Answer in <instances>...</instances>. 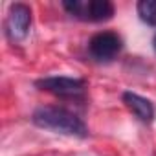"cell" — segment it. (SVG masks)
<instances>
[{"label": "cell", "mask_w": 156, "mask_h": 156, "mask_svg": "<svg viewBox=\"0 0 156 156\" xmlns=\"http://www.w3.org/2000/svg\"><path fill=\"white\" fill-rule=\"evenodd\" d=\"M123 41L114 31H99L88 42V51L98 62H108L119 55Z\"/></svg>", "instance_id": "5"}, {"label": "cell", "mask_w": 156, "mask_h": 156, "mask_svg": "<svg viewBox=\"0 0 156 156\" xmlns=\"http://www.w3.org/2000/svg\"><path fill=\"white\" fill-rule=\"evenodd\" d=\"M31 121L41 129L53 130L59 134L75 136V138L88 136V129L85 121L62 107H39L31 114Z\"/></svg>", "instance_id": "1"}, {"label": "cell", "mask_w": 156, "mask_h": 156, "mask_svg": "<svg viewBox=\"0 0 156 156\" xmlns=\"http://www.w3.org/2000/svg\"><path fill=\"white\" fill-rule=\"evenodd\" d=\"M152 46H154V51H156V35H154V39H152Z\"/></svg>", "instance_id": "8"}, {"label": "cell", "mask_w": 156, "mask_h": 156, "mask_svg": "<svg viewBox=\"0 0 156 156\" xmlns=\"http://www.w3.org/2000/svg\"><path fill=\"white\" fill-rule=\"evenodd\" d=\"M62 8L73 19L85 22H105L114 17V4L108 0H66Z\"/></svg>", "instance_id": "2"}, {"label": "cell", "mask_w": 156, "mask_h": 156, "mask_svg": "<svg viewBox=\"0 0 156 156\" xmlns=\"http://www.w3.org/2000/svg\"><path fill=\"white\" fill-rule=\"evenodd\" d=\"M6 35L11 42H20L28 37L31 28V9L26 4H11L8 17H6Z\"/></svg>", "instance_id": "4"}, {"label": "cell", "mask_w": 156, "mask_h": 156, "mask_svg": "<svg viewBox=\"0 0 156 156\" xmlns=\"http://www.w3.org/2000/svg\"><path fill=\"white\" fill-rule=\"evenodd\" d=\"M136 9H138L141 22H145L149 26H156V2H152V0H141V2H138Z\"/></svg>", "instance_id": "7"}, {"label": "cell", "mask_w": 156, "mask_h": 156, "mask_svg": "<svg viewBox=\"0 0 156 156\" xmlns=\"http://www.w3.org/2000/svg\"><path fill=\"white\" fill-rule=\"evenodd\" d=\"M123 103L125 107L143 123H152L154 119V107L149 99L141 98L140 94H134V92H125L123 94Z\"/></svg>", "instance_id": "6"}, {"label": "cell", "mask_w": 156, "mask_h": 156, "mask_svg": "<svg viewBox=\"0 0 156 156\" xmlns=\"http://www.w3.org/2000/svg\"><path fill=\"white\" fill-rule=\"evenodd\" d=\"M35 87L57 98H81L87 90V83L83 79H79V77H66V75L42 77V79L35 81Z\"/></svg>", "instance_id": "3"}]
</instances>
